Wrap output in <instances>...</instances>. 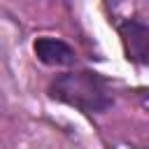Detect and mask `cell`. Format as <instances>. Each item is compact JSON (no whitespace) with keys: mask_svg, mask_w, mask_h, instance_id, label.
Segmentation results:
<instances>
[{"mask_svg":"<svg viewBox=\"0 0 149 149\" xmlns=\"http://www.w3.org/2000/svg\"><path fill=\"white\" fill-rule=\"evenodd\" d=\"M47 93L51 100L70 105L84 114H102L114 105L109 81L93 70H70L56 74L49 81Z\"/></svg>","mask_w":149,"mask_h":149,"instance_id":"6da1fadb","label":"cell"},{"mask_svg":"<svg viewBox=\"0 0 149 149\" xmlns=\"http://www.w3.org/2000/svg\"><path fill=\"white\" fill-rule=\"evenodd\" d=\"M119 35L126 58L140 65H149V23L142 19H126L119 23Z\"/></svg>","mask_w":149,"mask_h":149,"instance_id":"7a4b0ae2","label":"cell"},{"mask_svg":"<svg viewBox=\"0 0 149 149\" xmlns=\"http://www.w3.org/2000/svg\"><path fill=\"white\" fill-rule=\"evenodd\" d=\"M33 51L40 63L51 68H68V65H74L77 61L74 49L58 37H37L33 42Z\"/></svg>","mask_w":149,"mask_h":149,"instance_id":"3957f363","label":"cell"}]
</instances>
